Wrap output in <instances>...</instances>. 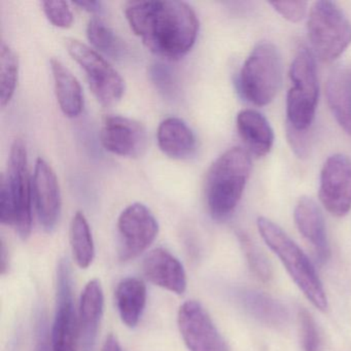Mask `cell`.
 I'll return each mask as SVG.
<instances>
[{
  "instance_id": "1",
  "label": "cell",
  "mask_w": 351,
  "mask_h": 351,
  "mask_svg": "<svg viewBox=\"0 0 351 351\" xmlns=\"http://www.w3.org/2000/svg\"><path fill=\"white\" fill-rule=\"evenodd\" d=\"M124 12L131 29L152 53L162 58H182L196 42L198 18L184 1H130Z\"/></svg>"
},
{
  "instance_id": "2",
  "label": "cell",
  "mask_w": 351,
  "mask_h": 351,
  "mask_svg": "<svg viewBox=\"0 0 351 351\" xmlns=\"http://www.w3.org/2000/svg\"><path fill=\"white\" fill-rule=\"evenodd\" d=\"M0 221L27 239L32 226V178L28 170L27 149L15 139L10 153L7 174L0 178Z\"/></svg>"
},
{
  "instance_id": "3",
  "label": "cell",
  "mask_w": 351,
  "mask_h": 351,
  "mask_svg": "<svg viewBox=\"0 0 351 351\" xmlns=\"http://www.w3.org/2000/svg\"><path fill=\"white\" fill-rule=\"evenodd\" d=\"M252 170L250 154L236 147L228 149L207 172L205 198L215 219L229 217L239 203Z\"/></svg>"
},
{
  "instance_id": "4",
  "label": "cell",
  "mask_w": 351,
  "mask_h": 351,
  "mask_svg": "<svg viewBox=\"0 0 351 351\" xmlns=\"http://www.w3.org/2000/svg\"><path fill=\"white\" fill-rule=\"evenodd\" d=\"M256 225L265 243L278 256L304 295L320 311H326L328 308L326 291L313 264L303 250L270 219L258 217Z\"/></svg>"
},
{
  "instance_id": "5",
  "label": "cell",
  "mask_w": 351,
  "mask_h": 351,
  "mask_svg": "<svg viewBox=\"0 0 351 351\" xmlns=\"http://www.w3.org/2000/svg\"><path fill=\"white\" fill-rule=\"evenodd\" d=\"M291 86L287 98V126L298 131H308L313 123L317 106V71L315 59L306 47L298 50L289 71Z\"/></svg>"
},
{
  "instance_id": "6",
  "label": "cell",
  "mask_w": 351,
  "mask_h": 351,
  "mask_svg": "<svg viewBox=\"0 0 351 351\" xmlns=\"http://www.w3.org/2000/svg\"><path fill=\"white\" fill-rule=\"evenodd\" d=\"M282 61L274 45L263 43L252 51L240 71L242 96L256 106H268L280 89Z\"/></svg>"
},
{
  "instance_id": "7",
  "label": "cell",
  "mask_w": 351,
  "mask_h": 351,
  "mask_svg": "<svg viewBox=\"0 0 351 351\" xmlns=\"http://www.w3.org/2000/svg\"><path fill=\"white\" fill-rule=\"evenodd\" d=\"M308 38L315 54L326 62L336 60L351 44V24L332 1H317L310 10Z\"/></svg>"
},
{
  "instance_id": "8",
  "label": "cell",
  "mask_w": 351,
  "mask_h": 351,
  "mask_svg": "<svg viewBox=\"0 0 351 351\" xmlns=\"http://www.w3.org/2000/svg\"><path fill=\"white\" fill-rule=\"evenodd\" d=\"M66 48L73 60L87 75L90 89L102 106H114L124 95L125 82L120 73L99 53L73 38L66 40Z\"/></svg>"
},
{
  "instance_id": "9",
  "label": "cell",
  "mask_w": 351,
  "mask_h": 351,
  "mask_svg": "<svg viewBox=\"0 0 351 351\" xmlns=\"http://www.w3.org/2000/svg\"><path fill=\"white\" fill-rule=\"evenodd\" d=\"M73 275L67 258L57 269V305L51 340L54 351H77L80 322L73 301Z\"/></svg>"
},
{
  "instance_id": "10",
  "label": "cell",
  "mask_w": 351,
  "mask_h": 351,
  "mask_svg": "<svg viewBox=\"0 0 351 351\" xmlns=\"http://www.w3.org/2000/svg\"><path fill=\"white\" fill-rule=\"evenodd\" d=\"M159 233V223L145 205L133 203L118 219L119 258L132 260L145 252Z\"/></svg>"
},
{
  "instance_id": "11",
  "label": "cell",
  "mask_w": 351,
  "mask_h": 351,
  "mask_svg": "<svg viewBox=\"0 0 351 351\" xmlns=\"http://www.w3.org/2000/svg\"><path fill=\"white\" fill-rule=\"evenodd\" d=\"M178 328L190 351H230L221 332L200 303L188 301L178 311Z\"/></svg>"
},
{
  "instance_id": "12",
  "label": "cell",
  "mask_w": 351,
  "mask_h": 351,
  "mask_svg": "<svg viewBox=\"0 0 351 351\" xmlns=\"http://www.w3.org/2000/svg\"><path fill=\"white\" fill-rule=\"evenodd\" d=\"M320 202L335 217H344L351 209V159L330 156L320 174Z\"/></svg>"
},
{
  "instance_id": "13",
  "label": "cell",
  "mask_w": 351,
  "mask_h": 351,
  "mask_svg": "<svg viewBox=\"0 0 351 351\" xmlns=\"http://www.w3.org/2000/svg\"><path fill=\"white\" fill-rule=\"evenodd\" d=\"M100 141L106 151L121 157H141L147 145V134L141 123L123 116L104 118Z\"/></svg>"
},
{
  "instance_id": "14",
  "label": "cell",
  "mask_w": 351,
  "mask_h": 351,
  "mask_svg": "<svg viewBox=\"0 0 351 351\" xmlns=\"http://www.w3.org/2000/svg\"><path fill=\"white\" fill-rule=\"evenodd\" d=\"M32 200L40 225L46 231H53L60 217L62 200L56 173L42 158L36 160L32 176Z\"/></svg>"
},
{
  "instance_id": "15",
  "label": "cell",
  "mask_w": 351,
  "mask_h": 351,
  "mask_svg": "<svg viewBox=\"0 0 351 351\" xmlns=\"http://www.w3.org/2000/svg\"><path fill=\"white\" fill-rule=\"evenodd\" d=\"M143 272L157 287L182 295L186 289V274L176 256L164 248L152 250L143 261Z\"/></svg>"
},
{
  "instance_id": "16",
  "label": "cell",
  "mask_w": 351,
  "mask_h": 351,
  "mask_svg": "<svg viewBox=\"0 0 351 351\" xmlns=\"http://www.w3.org/2000/svg\"><path fill=\"white\" fill-rule=\"evenodd\" d=\"M295 221L298 230L315 250L318 261L330 258V245L326 236L324 215L318 205L308 197H302L295 205Z\"/></svg>"
},
{
  "instance_id": "17",
  "label": "cell",
  "mask_w": 351,
  "mask_h": 351,
  "mask_svg": "<svg viewBox=\"0 0 351 351\" xmlns=\"http://www.w3.org/2000/svg\"><path fill=\"white\" fill-rule=\"evenodd\" d=\"M104 295L98 279L89 281L80 303V340L83 351H94L98 328L104 313Z\"/></svg>"
},
{
  "instance_id": "18",
  "label": "cell",
  "mask_w": 351,
  "mask_h": 351,
  "mask_svg": "<svg viewBox=\"0 0 351 351\" xmlns=\"http://www.w3.org/2000/svg\"><path fill=\"white\" fill-rule=\"evenodd\" d=\"M160 149L172 159H186L196 149V137L182 119L170 117L162 121L157 132Z\"/></svg>"
},
{
  "instance_id": "19",
  "label": "cell",
  "mask_w": 351,
  "mask_h": 351,
  "mask_svg": "<svg viewBox=\"0 0 351 351\" xmlns=\"http://www.w3.org/2000/svg\"><path fill=\"white\" fill-rule=\"evenodd\" d=\"M237 129L246 147L256 157H264L272 149L274 133L268 120L261 112L241 110L237 116Z\"/></svg>"
},
{
  "instance_id": "20",
  "label": "cell",
  "mask_w": 351,
  "mask_h": 351,
  "mask_svg": "<svg viewBox=\"0 0 351 351\" xmlns=\"http://www.w3.org/2000/svg\"><path fill=\"white\" fill-rule=\"evenodd\" d=\"M57 101L65 116L77 118L84 110V92L73 73L56 58L50 61Z\"/></svg>"
},
{
  "instance_id": "21",
  "label": "cell",
  "mask_w": 351,
  "mask_h": 351,
  "mask_svg": "<svg viewBox=\"0 0 351 351\" xmlns=\"http://www.w3.org/2000/svg\"><path fill=\"white\" fill-rule=\"evenodd\" d=\"M239 302L250 315L265 326L282 328L289 324V310L267 293L254 289H243L239 293Z\"/></svg>"
},
{
  "instance_id": "22",
  "label": "cell",
  "mask_w": 351,
  "mask_h": 351,
  "mask_svg": "<svg viewBox=\"0 0 351 351\" xmlns=\"http://www.w3.org/2000/svg\"><path fill=\"white\" fill-rule=\"evenodd\" d=\"M116 301L122 322L128 328H134L147 304V287L135 277L123 279L117 287Z\"/></svg>"
},
{
  "instance_id": "23",
  "label": "cell",
  "mask_w": 351,
  "mask_h": 351,
  "mask_svg": "<svg viewBox=\"0 0 351 351\" xmlns=\"http://www.w3.org/2000/svg\"><path fill=\"white\" fill-rule=\"evenodd\" d=\"M326 101L341 128L351 137V81L343 71H335L326 82Z\"/></svg>"
},
{
  "instance_id": "24",
  "label": "cell",
  "mask_w": 351,
  "mask_h": 351,
  "mask_svg": "<svg viewBox=\"0 0 351 351\" xmlns=\"http://www.w3.org/2000/svg\"><path fill=\"white\" fill-rule=\"evenodd\" d=\"M71 243L77 266L87 269L95 256V246L87 219L80 211L75 213L71 221Z\"/></svg>"
},
{
  "instance_id": "25",
  "label": "cell",
  "mask_w": 351,
  "mask_h": 351,
  "mask_svg": "<svg viewBox=\"0 0 351 351\" xmlns=\"http://www.w3.org/2000/svg\"><path fill=\"white\" fill-rule=\"evenodd\" d=\"M87 36L94 48L114 59H120L125 54V45L119 36L101 19L94 17L87 25Z\"/></svg>"
},
{
  "instance_id": "26",
  "label": "cell",
  "mask_w": 351,
  "mask_h": 351,
  "mask_svg": "<svg viewBox=\"0 0 351 351\" xmlns=\"http://www.w3.org/2000/svg\"><path fill=\"white\" fill-rule=\"evenodd\" d=\"M19 60L11 47L1 44L0 48V102L5 108L10 104L18 83Z\"/></svg>"
},
{
  "instance_id": "27",
  "label": "cell",
  "mask_w": 351,
  "mask_h": 351,
  "mask_svg": "<svg viewBox=\"0 0 351 351\" xmlns=\"http://www.w3.org/2000/svg\"><path fill=\"white\" fill-rule=\"evenodd\" d=\"M239 238L250 270L261 280L265 282L270 281L273 276L272 266L267 256L258 250V246L254 245V242L247 236L241 234Z\"/></svg>"
},
{
  "instance_id": "28",
  "label": "cell",
  "mask_w": 351,
  "mask_h": 351,
  "mask_svg": "<svg viewBox=\"0 0 351 351\" xmlns=\"http://www.w3.org/2000/svg\"><path fill=\"white\" fill-rule=\"evenodd\" d=\"M43 11L53 25L60 28L71 27L73 23V14L66 1L47 0L43 1Z\"/></svg>"
},
{
  "instance_id": "29",
  "label": "cell",
  "mask_w": 351,
  "mask_h": 351,
  "mask_svg": "<svg viewBox=\"0 0 351 351\" xmlns=\"http://www.w3.org/2000/svg\"><path fill=\"white\" fill-rule=\"evenodd\" d=\"M299 320L303 350L319 351L320 337L311 314L307 310H300Z\"/></svg>"
},
{
  "instance_id": "30",
  "label": "cell",
  "mask_w": 351,
  "mask_h": 351,
  "mask_svg": "<svg viewBox=\"0 0 351 351\" xmlns=\"http://www.w3.org/2000/svg\"><path fill=\"white\" fill-rule=\"evenodd\" d=\"M269 5L291 23L301 21L307 12V3L305 1H273Z\"/></svg>"
},
{
  "instance_id": "31",
  "label": "cell",
  "mask_w": 351,
  "mask_h": 351,
  "mask_svg": "<svg viewBox=\"0 0 351 351\" xmlns=\"http://www.w3.org/2000/svg\"><path fill=\"white\" fill-rule=\"evenodd\" d=\"M308 131H298L287 126V141L293 153L299 158H306L309 155L310 141Z\"/></svg>"
},
{
  "instance_id": "32",
  "label": "cell",
  "mask_w": 351,
  "mask_h": 351,
  "mask_svg": "<svg viewBox=\"0 0 351 351\" xmlns=\"http://www.w3.org/2000/svg\"><path fill=\"white\" fill-rule=\"evenodd\" d=\"M34 351H54L53 350L52 340L49 337L46 317L43 313L38 314V319H36Z\"/></svg>"
},
{
  "instance_id": "33",
  "label": "cell",
  "mask_w": 351,
  "mask_h": 351,
  "mask_svg": "<svg viewBox=\"0 0 351 351\" xmlns=\"http://www.w3.org/2000/svg\"><path fill=\"white\" fill-rule=\"evenodd\" d=\"M101 351H124L123 350L122 346H121L120 342L118 339L114 335H110L106 338V342H104V346H102Z\"/></svg>"
},
{
  "instance_id": "34",
  "label": "cell",
  "mask_w": 351,
  "mask_h": 351,
  "mask_svg": "<svg viewBox=\"0 0 351 351\" xmlns=\"http://www.w3.org/2000/svg\"><path fill=\"white\" fill-rule=\"evenodd\" d=\"M75 5L90 13H97L101 10V3L99 1H77Z\"/></svg>"
}]
</instances>
